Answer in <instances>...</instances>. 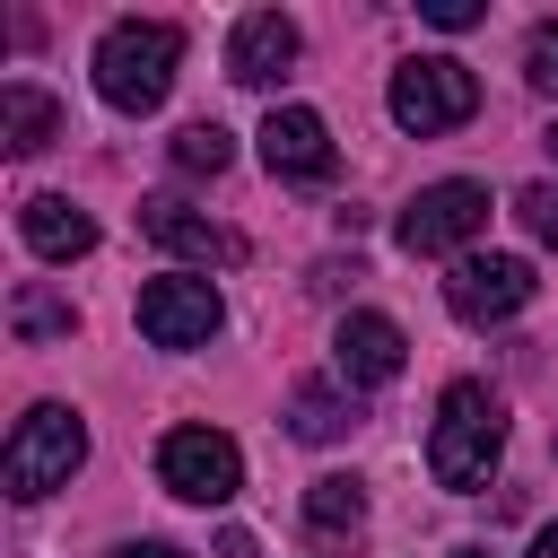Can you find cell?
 Wrapping results in <instances>:
<instances>
[{
	"mask_svg": "<svg viewBox=\"0 0 558 558\" xmlns=\"http://www.w3.org/2000/svg\"><path fill=\"white\" fill-rule=\"evenodd\" d=\"M9 331H17V340H70V331H78V305L52 296L44 279H26V288L9 296Z\"/></svg>",
	"mask_w": 558,
	"mask_h": 558,
	"instance_id": "e0dca14e",
	"label": "cell"
},
{
	"mask_svg": "<svg viewBox=\"0 0 558 558\" xmlns=\"http://www.w3.org/2000/svg\"><path fill=\"white\" fill-rule=\"evenodd\" d=\"M218 558H253V532H218Z\"/></svg>",
	"mask_w": 558,
	"mask_h": 558,
	"instance_id": "603a6c76",
	"label": "cell"
},
{
	"mask_svg": "<svg viewBox=\"0 0 558 558\" xmlns=\"http://www.w3.org/2000/svg\"><path fill=\"white\" fill-rule=\"evenodd\" d=\"M532 262L523 253H462L453 270H445V305H453V323H471V331H488V323H514L523 305H532Z\"/></svg>",
	"mask_w": 558,
	"mask_h": 558,
	"instance_id": "5b68a950",
	"label": "cell"
},
{
	"mask_svg": "<svg viewBox=\"0 0 558 558\" xmlns=\"http://www.w3.org/2000/svg\"><path fill=\"white\" fill-rule=\"evenodd\" d=\"M78 462H87V418L61 410V401H35V410L17 418V436H9V453H0V480H9L17 506H35V497L70 488Z\"/></svg>",
	"mask_w": 558,
	"mask_h": 558,
	"instance_id": "3957f363",
	"label": "cell"
},
{
	"mask_svg": "<svg viewBox=\"0 0 558 558\" xmlns=\"http://www.w3.org/2000/svg\"><path fill=\"white\" fill-rule=\"evenodd\" d=\"M305 532H314V541H357V532H366V488L340 480V471L314 480V488H305Z\"/></svg>",
	"mask_w": 558,
	"mask_h": 558,
	"instance_id": "2e32d148",
	"label": "cell"
},
{
	"mask_svg": "<svg viewBox=\"0 0 558 558\" xmlns=\"http://www.w3.org/2000/svg\"><path fill=\"white\" fill-rule=\"evenodd\" d=\"M480 227H488V192H480V183H462V174L427 183V192L392 218L401 253H471V235H480Z\"/></svg>",
	"mask_w": 558,
	"mask_h": 558,
	"instance_id": "52a82bcc",
	"label": "cell"
},
{
	"mask_svg": "<svg viewBox=\"0 0 558 558\" xmlns=\"http://www.w3.org/2000/svg\"><path fill=\"white\" fill-rule=\"evenodd\" d=\"M532 558H558V523H541V541H532Z\"/></svg>",
	"mask_w": 558,
	"mask_h": 558,
	"instance_id": "cb8c5ba5",
	"label": "cell"
},
{
	"mask_svg": "<svg viewBox=\"0 0 558 558\" xmlns=\"http://www.w3.org/2000/svg\"><path fill=\"white\" fill-rule=\"evenodd\" d=\"M174 61H183V35L166 17H122L96 35V96L113 113H157L174 87Z\"/></svg>",
	"mask_w": 558,
	"mask_h": 558,
	"instance_id": "7a4b0ae2",
	"label": "cell"
},
{
	"mask_svg": "<svg viewBox=\"0 0 558 558\" xmlns=\"http://www.w3.org/2000/svg\"><path fill=\"white\" fill-rule=\"evenodd\" d=\"M113 558H183V549H174V541H122Z\"/></svg>",
	"mask_w": 558,
	"mask_h": 558,
	"instance_id": "7402d4cb",
	"label": "cell"
},
{
	"mask_svg": "<svg viewBox=\"0 0 558 558\" xmlns=\"http://www.w3.org/2000/svg\"><path fill=\"white\" fill-rule=\"evenodd\" d=\"M523 78H532L541 96H558V17L532 26V44H523Z\"/></svg>",
	"mask_w": 558,
	"mask_h": 558,
	"instance_id": "d6986e66",
	"label": "cell"
},
{
	"mask_svg": "<svg viewBox=\"0 0 558 558\" xmlns=\"http://www.w3.org/2000/svg\"><path fill=\"white\" fill-rule=\"evenodd\" d=\"M218 323H227V305H218V288L192 279V270L140 288V331H148V349H209Z\"/></svg>",
	"mask_w": 558,
	"mask_h": 558,
	"instance_id": "ba28073f",
	"label": "cell"
},
{
	"mask_svg": "<svg viewBox=\"0 0 558 558\" xmlns=\"http://www.w3.org/2000/svg\"><path fill=\"white\" fill-rule=\"evenodd\" d=\"M157 480H166L183 506H227V497L244 488V453H235V436H218V427H174V436L157 445Z\"/></svg>",
	"mask_w": 558,
	"mask_h": 558,
	"instance_id": "8992f818",
	"label": "cell"
},
{
	"mask_svg": "<svg viewBox=\"0 0 558 558\" xmlns=\"http://www.w3.org/2000/svg\"><path fill=\"white\" fill-rule=\"evenodd\" d=\"M418 17L445 26V35H462V26H480V0H418Z\"/></svg>",
	"mask_w": 558,
	"mask_h": 558,
	"instance_id": "44dd1931",
	"label": "cell"
},
{
	"mask_svg": "<svg viewBox=\"0 0 558 558\" xmlns=\"http://www.w3.org/2000/svg\"><path fill=\"white\" fill-rule=\"evenodd\" d=\"M288 427H296L305 445H331V436H349V427H357V392H349V384H296Z\"/></svg>",
	"mask_w": 558,
	"mask_h": 558,
	"instance_id": "9a60e30c",
	"label": "cell"
},
{
	"mask_svg": "<svg viewBox=\"0 0 558 558\" xmlns=\"http://www.w3.org/2000/svg\"><path fill=\"white\" fill-rule=\"evenodd\" d=\"M453 558H488V549H453Z\"/></svg>",
	"mask_w": 558,
	"mask_h": 558,
	"instance_id": "484cf974",
	"label": "cell"
},
{
	"mask_svg": "<svg viewBox=\"0 0 558 558\" xmlns=\"http://www.w3.org/2000/svg\"><path fill=\"white\" fill-rule=\"evenodd\" d=\"M262 166H270L279 183H331V166H340L331 122H323L314 105H270V122H262Z\"/></svg>",
	"mask_w": 558,
	"mask_h": 558,
	"instance_id": "9c48e42d",
	"label": "cell"
},
{
	"mask_svg": "<svg viewBox=\"0 0 558 558\" xmlns=\"http://www.w3.org/2000/svg\"><path fill=\"white\" fill-rule=\"evenodd\" d=\"M480 113V78L453 61V52H418L392 70V122L410 140H436V131H462Z\"/></svg>",
	"mask_w": 558,
	"mask_h": 558,
	"instance_id": "277c9868",
	"label": "cell"
},
{
	"mask_svg": "<svg viewBox=\"0 0 558 558\" xmlns=\"http://www.w3.org/2000/svg\"><path fill=\"white\" fill-rule=\"evenodd\" d=\"M401 357H410V340H401L392 314H340V331H331V375H340L349 392H357V384H392Z\"/></svg>",
	"mask_w": 558,
	"mask_h": 558,
	"instance_id": "30bf717a",
	"label": "cell"
},
{
	"mask_svg": "<svg viewBox=\"0 0 558 558\" xmlns=\"http://www.w3.org/2000/svg\"><path fill=\"white\" fill-rule=\"evenodd\" d=\"M17 235H26L44 262H78V253H96V218H87L78 201H61V192H35V201L17 209Z\"/></svg>",
	"mask_w": 558,
	"mask_h": 558,
	"instance_id": "4fadbf2b",
	"label": "cell"
},
{
	"mask_svg": "<svg viewBox=\"0 0 558 558\" xmlns=\"http://www.w3.org/2000/svg\"><path fill=\"white\" fill-rule=\"evenodd\" d=\"M61 140V105L35 87V78H9L0 87V148L9 157H35V148H52Z\"/></svg>",
	"mask_w": 558,
	"mask_h": 558,
	"instance_id": "5bb4252c",
	"label": "cell"
},
{
	"mask_svg": "<svg viewBox=\"0 0 558 558\" xmlns=\"http://www.w3.org/2000/svg\"><path fill=\"white\" fill-rule=\"evenodd\" d=\"M541 140H549V157H558V122H549V131H541Z\"/></svg>",
	"mask_w": 558,
	"mask_h": 558,
	"instance_id": "d4e9b609",
	"label": "cell"
},
{
	"mask_svg": "<svg viewBox=\"0 0 558 558\" xmlns=\"http://www.w3.org/2000/svg\"><path fill=\"white\" fill-rule=\"evenodd\" d=\"M140 235L166 244V253H183V262H201V270L244 262V235L218 227V218H201V209H183V201H148V209H140Z\"/></svg>",
	"mask_w": 558,
	"mask_h": 558,
	"instance_id": "7c38bea8",
	"label": "cell"
},
{
	"mask_svg": "<svg viewBox=\"0 0 558 558\" xmlns=\"http://www.w3.org/2000/svg\"><path fill=\"white\" fill-rule=\"evenodd\" d=\"M514 218H523L541 244H558V183H523V192H514Z\"/></svg>",
	"mask_w": 558,
	"mask_h": 558,
	"instance_id": "ffe728a7",
	"label": "cell"
},
{
	"mask_svg": "<svg viewBox=\"0 0 558 558\" xmlns=\"http://www.w3.org/2000/svg\"><path fill=\"white\" fill-rule=\"evenodd\" d=\"M288 61H296V17H279V9H244L235 35H227V78H235V87H279Z\"/></svg>",
	"mask_w": 558,
	"mask_h": 558,
	"instance_id": "8fae6325",
	"label": "cell"
},
{
	"mask_svg": "<svg viewBox=\"0 0 558 558\" xmlns=\"http://www.w3.org/2000/svg\"><path fill=\"white\" fill-rule=\"evenodd\" d=\"M497 462H506V401L488 392V384H445L436 392V427H427V471H436V488H453V497H480L488 480H497Z\"/></svg>",
	"mask_w": 558,
	"mask_h": 558,
	"instance_id": "6da1fadb",
	"label": "cell"
},
{
	"mask_svg": "<svg viewBox=\"0 0 558 558\" xmlns=\"http://www.w3.org/2000/svg\"><path fill=\"white\" fill-rule=\"evenodd\" d=\"M227 157H235V140L218 122H183L174 131V174H227Z\"/></svg>",
	"mask_w": 558,
	"mask_h": 558,
	"instance_id": "ac0fdd59",
	"label": "cell"
}]
</instances>
